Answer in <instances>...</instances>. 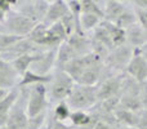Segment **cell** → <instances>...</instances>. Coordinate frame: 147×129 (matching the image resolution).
Returning a JSON list of instances; mask_svg holds the SVG:
<instances>
[{"instance_id": "f1b7e54d", "label": "cell", "mask_w": 147, "mask_h": 129, "mask_svg": "<svg viewBox=\"0 0 147 129\" xmlns=\"http://www.w3.org/2000/svg\"><path fill=\"white\" fill-rule=\"evenodd\" d=\"M66 3H67V7H69V12L75 18H80V16H81L80 0H67Z\"/></svg>"}, {"instance_id": "8992f818", "label": "cell", "mask_w": 147, "mask_h": 129, "mask_svg": "<svg viewBox=\"0 0 147 129\" xmlns=\"http://www.w3.org/2000/svg\"><path fill=\"white\" fill-rule=\"evenodd\" d=\"M49 3L51 1H47V0H22V1H16L13 10L27 17L32 22L40 23L43 22L47 14Z\"/></svg>"}, {"instance_id": "836d02e7", "label": "cell", "mask_w": 147, "mask_h": 129, "mask_svg": "<svg viewBox=\"0 0 147 129\" xmlns=\"http://www.w3.org/2000/svg\"><path fill=\"white\" fill-rule=\"evenodd\" d=\"M93 129H110V125L106 122H102V120H97L96 124H94Z\"/></svg>"}, {"instance_id": "d4e9b609", "label": "cell", "mask_w": 147, "mask_h": 129, "mask_svg": "<svg viewBox=\"0 0 147 129\" xmlns=\"http://www.w3.org/2000/svg\"><path fill=\"white\" fill-rule=\"evenodd\" d=\"M119 107L133 112H141L143 110L138 96H120Z\"/></svg>"}, {"instance_id": "2e32d148", "label": "cell", "mask_w": 147, "mask_h": 129, "mask_svg": "<svg viewBox=\"0 0 147 129\" xmlns=\"http://www.w3.org/2000/svg\"><path fill=\"white\" fill-rule=\"evenodd\" d=\"M128 5V1H119V0H106L103 5L105 12V21L114 23L117 18L121 16V13L125 10Z\"/></svg>"}, {"instance_id": "f546056e", "label": "cell", "mask_w": 147, "mask_h": 129, "mask_svg": "<svg viewBox=\"0 0 147 129\" xmlns=\"http://www.w3.org/2000/svg\"><path fill=\"white\" fill-rule=\"evenodd\" d=\"M140 101L142 103L143 110H147V81H143V83L140 84Z\"/></svg>"}, {"instance_id": "3957f363", "label": "cell", "mask_w": 147, "mask_h": 129, "mask_svg": "<svg viewBox=\"0 0 147 129\" xmlns=\"http://www.w3.org/2000/svg\"><path fill=\"white\" fill-rule=\"evenodd\" d=\"M74 86H75V81L63 70H54L51 83L48 84L49 102L57 103L61 101H66Z\"/></svg>"}, {"instance_id": "4316f807", "label": "cell", "mask_w": 147, "mask_h": 129, "mask_svg": "<svg viewBox=\"0 0 147 129\" xmlns=\"http://www.w3.org/2000/svg\"><path fill=\"white\" fill-rule=\"evenodd\" d=\"M22 39H25V38H20V36H17V35H13V34L1 31V32H0V52L5 51V49H9L10 47L17 44L18 41L22 40Z\"/></svg>"}, {"instance_id": "603a6c76", "label": "cell", "mask_w": 147, "mask_h": 129, "mask_svg": "<svg viewBox=\"0 0 147 129\" xmlns=\"http://www.w3.org/2000/svg\"><path fill=\"white\" fill-rule=\"evenodd\" d=\"M128 4H129V5H127V8H125V10L121 13V16H120V17L114 22L117 27L123 28V30L128 28L129 26H132V25L138 23L137 14H136L134 8L132 7V4H130L129 1H128Z\"/></svg>"}, {"instance_id": "277c9868", "label": "cell", "mask_w": 147, "mask_h": 129, "mask_svg": "<svg viewBox=\"0 0 147 129\" xmlns=\"http://www.w3.org/2000/svg\"><path fill=\"white\" fill-rule=\"evenodd\" d=\"M28 88V98L26 112L28 118H34L39 114L48 111L51 105L48 98V84H34Z\"/></svg>"}, {"instance_id": "e575fe53", "label": "cell", "mask_w": 147, "mask_h": 129, "mask_svg": "<svg viewBox=\"0 0 147 129\" xmlns=\"http://www.w3.org/2000/svg\"><path fill=\"white\" fill-rule=\"evenodd\" d=\"M138 52H140V54L146 59V62H147V43L143 47H141V48L138 49Z\"/></svg>"}, {"instance_id": "4dcf8cb0", "label": "cell", "mask_w": 147, "mask_h": 129, "mask_svg": "<svg viewBox=\"0 0 147 129\" xmlns=\"http://www.w3.org/2000/svg\"><path fill=\"white\" fill-rule=\"evenodd\" d=\"M49 114H51V111H49ZM51 129H75V128L71 127L70 124H67V123L57 122V120H54L51 115Z\"/></svg>"}, {"instance_id": "7c38bea8", "label": "cell", "mask_w": 147, "mask_h": 129, "mask_svg": "<svg viewBox=\"0 0 147 129\" xmlns=\"http://www.w3.org/2000/svg\"><path fill=\"white\" fill-rule=\"evenodd\" d=\"M67 13H69V7H67L66 1H63V0H53V1L49 3V8L47 10V14L43 20V23L47 27H49V26L59 22Z\"/></svg>"}, {"instance_id": "1f68e13d", "label": "cell", "mask_w": 147, "mask_h": 129, "mask_svg": "<svg viewBox=\"0 0 147 129\" xmlns=\"http://www.w3.org/2000/svg\"><path fill=\"white\" fill-rule=\"evenodd\" d=\"M138 129H147V110H142L138 114V123H137Z\"/></svg>"}, {"instance_id": "b9f144b4", "label": "cell", "mask_w": 147, "mask_h": 129, "mask_svg": "<svg viewBox=\"0 0 147 129\" xmlns=\"http://www.w3.org/2000/svg\"><path fill=\"white\" fill-rule=\"evenodd\" d=\"M146 31V40H147V30H145Z\"/></svg>"}, {"instance_id": "9a60e30c", "label": "cell", "mask_w": 147, "mask_h": 129, "mask_svg": "<svg viewBox=\"0 0 147 129\" xmlns=\"http://www.w3.org/2000/svg\"><path fill=\"white\" fill-rule=\"evenodd\" d=\"M66 41L72 48L76 57H83V56L92 53L90 38H88L85 34H81V35L80 34H72L71 36L67 38Z\"/></svg>"}, {"instance_id": "5b68a950", "label": "cell", "mask_w": 147, "mask_h": 129, "mask_svg": "<svg viewBox=\"0 0 147 129\" xmlns=\"http://www.w3.org/2000/svg\"><path fill=\"white\" fill-rule=\"evenodd\" d=\"M133 54H134V49L130 48L127 44L116 47V48L109 52L107 57L103 61V65L116 74H124Z\"/></svg>"}, {"instance_id": "74e56055", "label": "cell", "mask_w": 147, "mask_h": 129, "mask_svg": "<svg viewBox=\"0 0 147 129\" xmlns=\"http://www.w3.org/2000/svg\"><path fill=\"white\" fill-rule=\"evenodd\" d=\"M8 92H9V91H5V89H0V101H1L3 98H5V96L8 94Z\"/></svg>"}, {"instance_id": "cb8c5ba5", "label": "cell", "mask_w": 147, "mask_h": 129, "mask_svg": "<svg viewBox=\"0 0 147 129\" xmlns=\"http://www.w3.org/2000/svg\"><path fill=\"white\" fill-rule=\"evenodd\" d=\"M70 114H71V109L69 107L66 101L57 102L51 111V115L54 120H57V122H63V123H66V120L69 122Z\"/></svg>"}, {"instance_id": "ba28073f", "label": "cell", "mask_w": 147, "mask_h": 129, "mask_svg": "<svg viewBox=\"0 0 147 129\" xmlns=\"http://www.w3.org/2000/svg\"><path fill=\"white\" fill-rule=\"evenodd\" d=\"M123 78H124V74H117V75L102 80L97 85V99H98V102L106 101V99L114 98V97H119Z\"/></svg>"}, {"instance_id": "7bdbcfd3", "label": "cell", "mask_w": 147, "mask_h": 129, "mask_svg": "<svg viewBox=\"0 0 147 129\" xmlns=\"http://www.w3.org/2000/svg\"><path fill=\"white\" fill-rule=\"evenodd\" d=\"M0 129H3V128H0Z\"/></svg>"}, {"instance_id": "7402d4cb", "label": "cell", "mask_w": 147, "mask_h": 129, "mask_svg": "<svg viewBox=\"0 0 147 129\" xmlns=\"http://www.w3.org/2000/svg\"><path fill=\"white\" fill-rule=\"evenodd\" d=\"M52 75H47V76H40L34 74L32 71H26L22 76L20 78V81H18V86H31L34 84H49L52 80Z\"/></svg>"}, {"instance_id": "9c48e42d", "label": "cell", "mask_w": 147, "mask_h": 129, "mask_svg": "<svg viewBox=\"0 0 147 129\" xmlns=\"http://www.w3.org/2000/svg\"><path fill=\"white\" fill-rule=\"evenodd\" d=\"M56 62H57V49L45 51L31 65L30 71H32L34 74L40 76L51 75L56 70Z\"/></svg>"}, {"instance_id": "60d3db41", "label": "cell", "mask_w": 147, "mask_h": 129, "mask_svg": "<svg viewBox=\"0 0 147 129\" xmlns=\"http://www.w3.org/2000/svg\"><path fill=\"white\" fill-rule=\"evenodd\" d=\"M1 31H4V28H3V25H0V32H1Z\"/></svg>"}, {"instance_id": "ab89813d", "label": "cell", "mask_w": 147, "mask_h": 129, "mask_svg": "<svg viewBox=\"0 0 147 129\" xmlns=\"http://www.w3.org/2000/svg\"><path fill=\"white\" fill-rule=\"evenodd\" d=\"M124 129H138L137 127H125Z\"/></svg>"}, {"instance_id": "8d00e7d4", "label": "cell", "mask_w": 147, "mask_h": 129, "mask_svg": "<svg viewBox=\"0 0 147 129\" xmlns=\"http://www.w3.org/2000/svg\"><path fill=\"white\" fill-rule=\"evenodd\" d=\"M5 18H7V13H4L1 9H0V25H3V23H4Z\"/></svg>"}, {"instance_id": "5bb4252c", "label": "cell", "mask_w": 147, "mask_h": 129, "mask_svg": "<svg viewBox=\"0 0 147 129\" xmlns=\"http://www.w3.org/2000/svg\"><path fill=\"white\" fill-rule=\"evenodd\" d=\"M147 43L146 31L140 23L129 26L125 28V44L133 49H140Z\"/></svg>"}, {"instance_id": "6da1fadb", "label": "cell", "mask_w": 147, "mask_h": 129, "mask_svg": "<svg viewBox=\"0 0 147 129\" xmlns=\"http://www.w3.org/2000/svg\"><path fill=\"white\" fill-rule=\"evenodd\" d=\"M71 111H90L97 105V86H85L75 84L71 93L66 98Z\"/></svg>"}, {"instance_id": "83f0119b", "label": "cell", "mask_w": 147, "mask_h": 129, "mask_svg": "<svg viewBox=\"0 0 147 129\" xmlns=\"http://www.w3.org/2000/svg\"><path fill=\"white\" fill-rule=\"evenodd\" d=\"M48 116H49V110L43 114H39L34 118H28V123H27V129H43L45 127L47 122H48Z\"/></svg>"}, {"instance_id": "7a4b0ae2", "label": "cell", "mask_w": 147, "mask_h": 129, "mask_svg": "<svg viewBox=\"0 0 147 129\" xmlns=\"http://www.w3.org/2000/svg\"><path fill=\"white\" fill-rule=\"evenodd\" d=\"M18 88H20L18 98L9 111L7 124L3 127V129H27L28 116L26 112V106L28 98V88L27 86H18Z\"/></svg>"}, {"instance_id": "f35d334b", "label": "cell", "mask_w": 147, "mask_h": 129, "mask_svg": "<svg viewBox=\"0 0 147 129\" xmlns=\"http://www.w3.org/2000/svg\"><path fill=\"white\" fill-rule=\"evenodd\" d=\"M43 129H51V114H49V120H48V127L43 128Z\"/></svg>"}, {"instance_id": "d6986e66", "label": "cell", "mask_w": 147, "mask_h": 129, "mask_svg": "<svg viewBox=\"0 0 147 129\" xmlns=\"http://www.w3.org/2000/svg\"><path fill=\"white\" fill-rule=\"evenodd\" d=\"M138 114L140 112H133L124 110L121 107H117L114 112V118L121 127H137L138 123Z\"/></svg>"}, {"instance_id": "8fae6325", "label": "cell", "mask_w": 147, "mask_h": 129, "mask_svg": "<svg viewBox=\"0 0 147 129\" xmlns=\"http://www.w3.org/2000/svg\"><path fill=\"white\" fill-rule=\"evenodd\" d=\"M20 76L13 68L10 62H7L0 58V89L10 91L18 86Z\"/></svg>"}, {"instance_id": "52a82bcc", "label": "cell", "mask_w": 147, "mask_h": 129, "mask_svg": "<svg viewBox=\"0 0 147 129\" xmlns=\"http://www.w3.org/2000/svg\"><path fill=\"white\" fill-rule=\"evenodd\" d=\"M35 25L36 23L28 20L27 17L20 14L16 10H12L7 14V18L3 23V28H4L5 32L17 35L20 38H27L28 34L35 27Z\"/></svg>"}, {"instance_id": "d590c367", "label": "cell", "mask_w": 147, "mask_h": 129, "mask_svg": "<svg viewBox=\"0 0 147 129\" xmlns=\"http://www.w3.org/2000/svg\"><path fill=\"white\" fill-rule=\"evenodd\" d=\"M110 129H124V127H121L117 122H115L114 124H110Z\"/></svg>"}, {"instance_id": "44dd1931", "label": "cell", "mask_w": 147, "mask_h": 129, "mask_svg": "<svg viewBox=\"0 0 147 129\" xmlns=\"http://www.w3.org/2000/svg\"><path fill=\"white\" fill-rule=\"evenodd\" d=\"M81 14H93L99 17L102 21L105 18L103 5L105 1H97V0H80Z\"/></svg>"}, {"instance_id": "d6a6232c", "label": "cell", "mask_w": 147, "mask_h": 129, "mask_svg": "<svg viewBox=\"0 0 147 129\" xmlns=\"http://www.w3.org/2000/svg\"><path fill=\"white\" fill-rule=\"evenodd\" d=\"M14 4L16 1H8V0H0V9L3 10L4 13H9L13 10V8H14Z\"/></svg>"}, {"instance_id": "ffe728a7", "label": "cell", "mask_w": 147, "mask_h": 129, "mask_svg": "<svg viewBox=\"0 0 147 129\" xmlns=\"http://www.w3.org/2000/svg\"><path fill=\"white\" fill-rule=\"evenodd\" d=\"M72 48L69 45L67 41H63L61 45L57 48V62H56V70H62L71 59L75 58Z\"/></svg>"}, {"instance_id": "e0dca14e", "label": "cell", "mask_w": 147, "mask_h": 129, "mask_svg": "<svg viewBox=\"0 0 147 129\" xmlns=\"http://www.w3.org/2000/svg\"><path fill=\"white\" fill-rule=\"evenodd\" d=\"M45 52V51H44ZM43 53V52H34V53H26V54H22L18 58H16L14 61L12 62V66L13 68L16 70V72L18 74V76H22L26 71L30 70L31 65L39 58V56Z\"/></svg>"}, {"instance_id": "ac0fdd59", "label": "cell", "mask_w": 147, "mask_h": 129, "mask_svg": "<svg viewBox=\"0 0 147 129\" xmlns=\"http://www.w3.org/2000/svg\"><path fill=\"white\" fill-rule=\"evenodd\" d=\"M101 25L107 30V32H109V35H110V39H111V41H112L114 48L120 47V45H124L125 44V30L117 27L115 23L109 22V21H105V20L101 21Z\"/></svg>"}, {"instance_id": "484cf974", "label": "cell", "mask_w": 147, "mask_h": 129, "mask_svg": "<svg viewBox=\"0 0 147 129\" xmlns=\"http://www.w3.org/2000/svg\"><path fill=\"white\" fill-rule=\"evenodd\" d=\"M101 18L97 17V16L93 14H81L80 20H79V23H80V28L84 34L92 32L93 30H96L98 27V25L101 23Z\"/></svg>"}, {"instance_id": "4fadbf2b", "label": "cell", "mask_w": 147, "mask_h": 129, "mask_svg": "<svg viewBox=\"0 0 147 129\" xmlns=\"http://www.w3.org/2000/svg\"><path fill=\"white\" fill-rule=\"evenodd\" d=\"M102 68H103V61H96L93 63L88 65L84 70L80 80L78 81V84L85 86H97L99 80H101Z\"/></svg>"}, {"instance_id": "30bf717a", "label": "cell", "mask_w": 147, "mask_h": 129, "mask_svg": "<svg viewBox=\"0 0 147 129\" xmlns=\"http://www.w3.org/2000/svg\"><path fill=\"white\" fill-rule=\"evenodd\" d=\"M124 74L133 78L138 83L147 81V62L140 54L138 49H134V54H133L130 62L128 63Z\"/></svg>"}]
</instances>
